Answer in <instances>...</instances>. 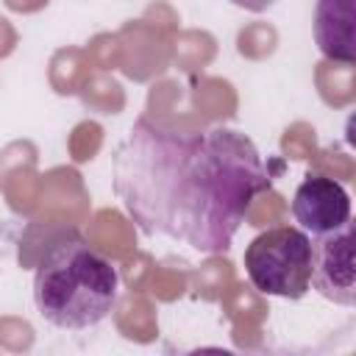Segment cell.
Listing matches in <instances>:
<instances>
[{
	"label": "cell",
	"instance_id": "obj_4",
	"mask_svg": "<svg viewBox=\"0 0 356 356\" xmlns=\"http://www.w3.org/2000/svg\"><path fill=\"white\" fill-rule=\"evenodd\" d=\"M309 284L314 289L339 303H356V267H353V222L348 220L337 231L320 234L312 242V273Z\"/></svg>",
	"mask_w": 356,
	"mask_h": 356
},
{
	"label": "cell",
	"instance_id": "obj_3",
	"mask_svg": "<svg viewBox=\"0 0 356 356\" xmlns=\"http://www.w3.org/2000/svg\"><path fill=\"white\" fill-rule=\"evenodd\" d=\"M245 273L259 292L298 300L309 292L312 239L292 225L267 228L248 245Z\"/></svg>",
	"mask_w": 356,
	"mask_h": 356
},
{
	"label": "cell",
	"instance_id": "obj_7",
	"mask_svg": "<svg viewBox=\"0 0 356 356\" xmlns=\"http://www.w3.org/2000/svg\"><path fill=\"white\" fill-rule=\"evenodd\" d=\"M228 3H234V6H239V8H245V11H253V14H261V11H267L270 6H275L278 0H228Z\"/></svg>",
	"mask_w": 356,
	"mask_h": 356
},
{
	"label": "cell",
	"instance_id": "obj_6",
	"mask_svg": "<svg viewBox=\"0 0 356 356\" xmlns=\"http://www.w3.org/2000/svg\"><path fill=\"white\" fill-rule=\"evenodd\" d=\"M356 0H317L314 6V42L320 53L339 64L356 61Z\"/></svg>",
	"mask_w": 356,
	"mask_h": 356
},
{
	"label": "cell",
	"instance_id": "obj_1",
	"mask_svg": "<svg viewBox=\"0 0 356 356\" xmlns=\"http://www.w3.org/2000/svg\"><path fill=\"white\" fill-rule=\"evenodd\" d=\"M114 195L147 234L225 253L253 200L273 186L256 145L231 128L170 131L139 120L114 150Z\"/></svg>",
	"mask_w": 356,
	"mask_h": 356
},
{
	"label": "cell",
	"instance_id": "obj_5",
	"mask_svg": "<svg viewBox=\"0 0 356 356\" xmlns=\"http://www.w3.org/2000/svg\"><path fill=\"white\" fill-rule=\"evenodd\" d=\"M292 217L312 236L337 231L350 220V195L328 175H306L295 189Z\"/></svg>",
	"mask_w": 356,
	"mask_h": 356
},
{
	"label": "cell",
	"instance_id": "obj_2",
	"mask_svg": "<svg viewBox=\"0 0 356 356\" xmlns=\"http://www.w3.org/2000/svg\"><path fill=\"white\" fill-rule=\"evenodd\" d=\"M117 267L75 231L50 245L33 275L36 312L61 331L103 323L117 303Z\"/></svg>",
	"mask_w": 356,
	"mask_h": 356
}]
</instances>
